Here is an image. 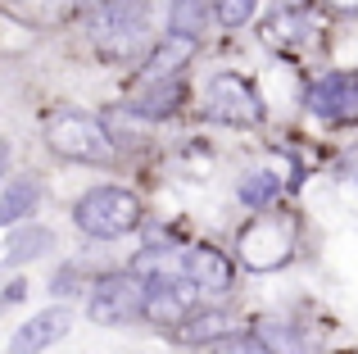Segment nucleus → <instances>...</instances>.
<instances>
[{
	"mask_svg": "<svg viewBox=\"0 0 358 354\" xmlns=\"http://www.w3.org/2000/svg\"><path fill=\"white\" fill-rule=\"evenodd\" d=\"M182 105H186V78H182V73H173V78L141 82V91L122 109H127L131 118H141V123H159V118H173Z\"/></svg>",
	"mask_w": 358,
	"mask_h": 354,
	"instance_id": "nucleus-10",
	"label": "nucleus"
},
{
	"mask_svg": "<svg viewBox=\"0 0 358 354\" xmlns=\"http://www.w3.org/2000/svg\"><path fill=\"white\" fill-rule=\"evenodd\" d=\"M78 14L109 59H131L150 41V0H78Z\"/></svg>",
	"mask_w": 358,
	"mask_h": 354,
	"instance_id": "nucleus-1",
	"label": "nucleus"
},
{
	"mask_svg": "<svg viewBox=\"0 0 358 354\" xmlns=\"http://www.w3.org/2000/svg\"><path fill=\"white\" fill-rule=\"evenodd\" d=\"M195 282H145V323L155 327H182L186 313L195 309Z\"/></svg>",
	"mask_w": 358,
	"mask_h": 354,
	"instance_id": "nucleus-11",
	"label": "nucleus"
},
{
	"mask_svg": "<svg viewBox=\"0 0 358 354\" xmlns=\"http://www.w3.org/2000/svg\"><path fill=\"white\" fill-rule=\"evenodd\" d=\"M231 332H236L231 313H222V309H191L186 323L177 327V341H186V346H218V341H227Z\"/></svg>",
	"mask_w": 358,
	"mask_h": 354,
	"instance_id": "nucleus-13",
	"label": "nucleus"
},
{
	"mask_svg": "<svg viewBox=\"0 0 358 354\" xmlns=\"http://www.w3.org/2000/svg\"><path fill=\"white\" fill-rule=\"evenodd\" d=\"M131 273L141 282H186V250H141Z\"/></svg>",
	"mask_w": 358,
	"mask_h": 354,
	"instance_id": "nucleus-14",
	"label": "nucleus"
},
{
	"mask_svg": "<svg viewBox=\"0 0 358 354\" xmlns=\"http://www.w3.org/2000/svg\"><path fill=\"white\" fill-rule=\"evenodd\" d=\"M277 191H281V182L272 173H263V169L241 177V200L250 204V209H268V204L277 200Z\"/></svg>",
	"mask_w": 358,
	"mask_h": 354,
	"instance_id": "nucleus-20",
	"label": "nucleus"
},
{
	"mask_svg": "<svg viewBox=\"0 0 358 354\" xmlns=\"http://www.w3.org/2000/svg\"><path fill=\"white\" fill-rule=\"evenodd\" d=\"M186 277L200 295H231L236 291V264L218 246H191L186 250Z\"/></svg>",
	"mask_w": 358,
	"mask_h": 354,
	"instance_id": "nucleus-9",
	"label": "nucleus"
},
{
	"mask_svg": "<svg viewBox=\"0 0 358 354\" xmlns=\"http://www.w3.org/2000/svg\"><path fill=\"white\" fill-rule=\"evenodd\" d=\"M327 5H336V9H358V0H327Z\"/></svg>",
	"mask_w": 358,
	"mask_h": 354,
	"instance_id": "nucleus-23",
	"label": "nucleus"
},
{
	"mask_svg": "<svg viewBox=\"0 0 358 354\" xmlns=\"http://www.w3.org/2000/svg\"><path fill=\"white\" fill-rule=\"evenodd\" d=\"M36 204H41V186H36L32 177H14V182H5V191H0V227L23 222L27 213H36Z\"/></svg>",
	"mask_w": 358,
	"mask_h": 354,
	"instance_id": "nucleus-15",
	"label": "nucleus"
},
{
	"mask_svg": "<svg viewBox=\"0 0 358 354\" xmlns=\"http://www.w3.org/2000/svg\"><path fill=\"white\" fill-rule=\"evenodd\" d=\"M209 18H213L209 0H168V36L200 41L204 27H209Z\"/></svg>",
	"mask_w": 358,
	"mask_h": 354,
	"instance_id": "nucleus-17",
	"label": "nucleus"
},
{
	"mask_svg": "<svg viewBox=\"0 0 358 354\" xmlns=\"http://www.w3.org/2000/svg\"><path fill=\"white\" fill-rule=\"evenodd\" d=\"M5 169H9V141L0 136V177H5Z\"/></svg>",
	"mask_w": 358,
	"mask_h": 354,
	"instance_id": "nucleus-22",
	"label": "nucleus"
},
{
	"mask_svg": "<svg viewBox=\"0 0 358 354\" xmlns=\"http://www.w3.org/2000/svg\"><path fill=\"white\" fill-rule=\"evenodd\" d=\"M254 337L268 354H308V337L295 327V323H281V318H259L254 323Z\"/></svg>",
	"mask_w": 358,
	"mask_h": 354,
	"instance_id": "nucleus-16",
	"label": "nucleus"
},
{
	"mask_svg": "<svg viewBox=\"0 0 358 354\" xmlns=\"http://www.w3.org/2000/svg\"><path fill=\"white\" fill-rule=\"evenodd\" d=\"M250 14H254V0H213V18H218L222 27L250 23Z\"/></svg>",
	"mask_w": 358,
	"mask_h": 354,
	"instance_id": "nucleus-21",
	"label": "nucleus"
},
{
	"mask_svg": "<svg viewBox=\"0 0 358 354\" xmlns=\"http://www.w3.org/2000/svg\"><path fill=\"white\" fill-rule=\"evenodd\" d=\"M45 146L73 164H114L118 150L109 127L91 114H78V109H59V114L45 118Z\"/></svg>",
	"mask_w": 358,
	"mask_h": 354,
	"instance_id": "nucleus-3",
	"label": "nucleus"
},
{
	"mask_svg": "<svg viewBox=\"0 0 358 354\" xmlns=\"http://www.w3.org/2000/svg\"><path fill=\"white\" fill-rule=\"evenodd\" d=\"M204 114L213 123H227V127H259L263 123V96L241 73H218L209 82V91H204Z\"/></svg>",
	"mask_w": 358,
	"mask_h": 354,
	"instance_id": "nucleus-5",
	"label": "nucleus"
},
{
	"mask_svg": "<svg viewBox=\"0 0 358 354\" xmlns=\"http://www.w3.org/2000/svg\"><path fill=\"white\" fill-rule=\"evenodd\" d=\"M191 50H195V41H186V36H164L159 45H150V55H145V78H141V82H150V78H173L177 69H186Z\"/></svg>",
	"mask_w": 358,
	"mask_h": 354,
	"instance_id": "nucleus-18",
	"label": "nucleus"
},
{
	"mask_svg": "<svg viewBox=\"0 0 358 354\" xmlns=\"http://www.w3.org/2000/svg\"><path fill=\"white\" fill-rule=\"evenodd\" d=\"M236 250H241V259L250 268L272 273V268H281L290 255H295V227H290L286 218H277V213H254V222L241 232Z\"/></svg>",
	"mask_w": 358,
	"mask_h": 354,
	"instance_id": "nucleus-6",
	"label": "nucleus"
},
{
	"mask_svg": "<svg viewBox=\"0 0 358 354\" xmlns=\"http://www.w3.org/2000/svg\"><path fill=\"white\" fill-rule=\"evenodd\" d=\"M141 218H145V204H141V195L127 191V186H91V191L73 204L78 232H87V236H96V241L127 236V232L141 227Z\"/></svg>",
	"mask_w": 358,
	"mask_h": 354,
	"instance_id": "nucleus-2",
	"label": "nucleus"
},
{
	"mask_svg": "<svg viewBox=\"0 0 358 354\" xmlns=\"http://www.w3.org/2000/svg\"><path fill=\"white\" fill-rule=\"evenodd\" d=\"M87 318L100 327H131L145 323V282L136 273H109L96 282L87 300Z\"/></svg>",
	"mask_w": 358,
	"mask_h": 354,
	"instance_id": "nucleus-4",
	"label": "nucleus"
},
{
	"mask_svg": "<svg viewBox=\"0 0 358 354\" xmlns=\"http://www.w3.org/2000/svg\"><path fill=\"white\" fill-rule=\"evenodd\" d=\"M308 32H313V9H304V5H286L263 23V41L281 55H295L308 41Z\"/></svg>",
	"mask_w": 358,
	"mask_h": 354,
	"instance_id": "nucleus-12",
	"label": "nucleus"
},
{
	"mask_svg": "<svg viewBox=\"0 0 358 354\" xmlns=\"http://www.w3.org/2000/svg\"><path fill=\"white\" fill-rule=\"evenodd\" d=\"M304 105L313 118L336 127H354L358 123V73H327L304 91Z\"/></svg>",
	"mask_w": 358,
	"mask_h": 354,
	"instance_id": "nucleus-7",
	"label": "nucleus"
},
{
	"mask_svg": "<svg viewBox=\"0 0 358 354\" xmlns=\"http://www.w3.org/2000/svg\"><path fill=\"white\" fill-rule=\"evenodd\" d=\"M73 323H78V313L69 304H50V309L32 313L27 323H18V332L9 337V354H41V350L59 346L73 332Z\"/></svg>",
	"mask_w": 358,
	"mask_h": 354,
	"instance_id": "nucleus-8",
	"label": "nucleus"
},
{
	"mask_svg": "<svg viewBox=\"0 0 358 354\" xmlns=\"http://www.w3.org/2000/svg\"><path fill=\"white\" fill-rule=\"evenodd\" d=\"M55 250V232L50 227H18L14 236H9V250H5V268H18V264H32V259L50 255Z\"/></svg>",
	"mask_w": 358,
	"mask_h": 354,
	"instance_id": "nucleus-19",
	"label": "nucleus"
}]
</instances>
